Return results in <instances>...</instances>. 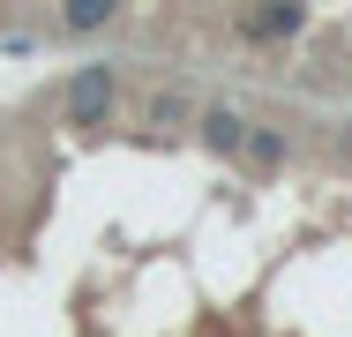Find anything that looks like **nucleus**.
<instances>
[{
	"label": "nucleus",
	"instance_id": "nucleus-1",
	"mask_svg": "<svg viewBox=\"0 0 352 337\" xmlns=\"http://www.w3.org/2000/svg\"><path fill=\"white\" fill-rule=\"evenodd\" d=\"M113 120V67H75L68 75V128H105Z\"/></svg>",
	"mask_w": 352,
	"mask_h": 337
},
{
	"label": "nucleus",
	"instance_id": "nucleus-2",
	"mask_svg": "<svg viewBox=\"0 0 352 337\" xmlns=\"http://www.w3.org/2000/svg\"><path fill=\"white\" fill-rule=\"evenodd\" d=\"M300 23H307V0H255V8H240V38L248 45H285Z\"/></svg>",
	"mask_w": 352,
	"mask_h": 337
},
{
	"label": "nucleus",
	"instance_id": "nucleus-3",
	"mask_svg": "<svg viewBox=\"0 0 352 337\" xmlns=\"http://www.w3.org/2000/svg\"><path fill=\"white\" fill-rule=\"evenodd\" d=\"M120 15V0H60V30L68 38H90V30H105Z\"/></svg>",
	"mask_w": 352,
	"mask_h": 337
},
{
	"label": "nucleus",
	"instance_id": "nucleus-4",
	"mask_svg": "<svg viewBox=\"0 0 352 337\" xmlns=\"http://www.w3.org/2000/svg\"><path fill=\"white\" fill-rule=\"evenodd\" d=\"M240 135H248V120H240L232 105H210V113H203V142H210L217 157H232V150H240Z\"/></svg>",
	"mask_w": 352,
	"mask_h": 337
},
{
	"label": "nucleus",
	"instance_id": "nucleus-5",
	"mask_svg": "<svg viewBox=\"0 0 352 337\" xmlns=\"http://www.w3.org/2000/svg\"><path fill=\"white\" fill-rule=\"evenodd\" d=\"M240 157H248L255 173H278V165H285V135L278 128H248V135H240Z\"/></svg>",
	"mask_w": 352,
	"mask_h": 337
},
{
	"label": "nucleus",
	"instance_id": "nucleus-6",
	"mask_svg": "<svg viewBox=\"0 0 352 337\" xmlns=\"http://www.w3.org/2000/svg\"><path fill=\"white\" fill-rule=\"evenodd\" d=\"M180 120H188V98H150V105H142V128L150 135H173Z\"/></svg>",
	"mask_w": 352,
	"mask_h": 337
}]
</instances>
